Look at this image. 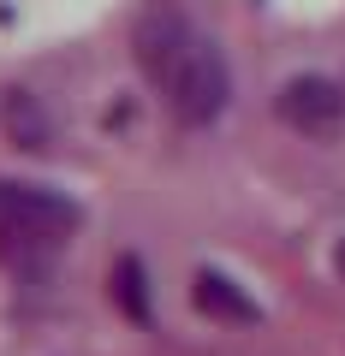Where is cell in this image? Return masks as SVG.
I'll return each instance as SVG.
<instances>
[{"mask_svg":"<svg viewBox=\"0 0 345 356\" xmlns=\"http://www.w3.org/2000/svg\"><path fill=\"white\" fill-rule=\"evenodd\" d=\"M77 226V208L42 184H0V255L6 261H36L54 255Z\"/></svg>","mask_w":345,"mask_h":356,"instance_id":"cell-2","label":"cell"},{"mask_svg":"<svg viewBox=\"0 0 345 356\" xmlns=\"http://www.w3.org/2000/svg\"><path fill=\"white\" fill-rule=\"evenodd\" d=\"M280 119L304 137H333L345 125V95L328 83V77H292L280 89Z\"/></svg>","mask_w":345,"mask_h":356,"instance_id":"cell-3","label":"cell"},{"mask_svg":"<svg viewBox=\"0 0 345 356\" xmlns=\"http://www.w3.org/2000/svg\"><path fill=\"white\" fill-rule=\"evenodd\" d=\"M191 297H197V309H203L208 321H238V327H250V321H256V303L227 280V273H215V267H203V273H197Z\"/></svg>","mask_w":345,"mask_h":356,"instance_id":"cell-4","label":"cell"},{"mask_svg":"<svg viewBox=\"0 0 345 356\" xmlns=\"http://www.w3.org/2000/svg\"><path fill=\"white\" fill-rule=\"evenodd\" d=\"M137 60H143V72L155 77L167 113L185 119V125H208V119L227 107V95H232L227 60H220L215 42L179 13H149L137 24Z\"/></svg>","mask_w":345,"mask_h":356,"instance_id":"cell-1","label":"cell"},{"mask_svg":"<svg viewBox=\"0 0 345 356\" xmlns=\"http://www.w3.org/2000/svg\"><path fill=\"white\" fill-rule=\"evenodd\" d=\"M0 113H6V131L18 137V149H42V143H48V119H42V107L30 102L24 89H13V95L0 102Z\"/></svg>","mask_w":345,"mask_h":356,"instance_id":"cell-5","label":"cell"},{"mask_svg":"<svg viewBox=\"0 0 345 356\" xmlns=\"http://www.w3.org/2000/svg\"><path fill=\"white\" fill-rule=\"evenodd\" d=\"M333 267H339V273H345V243H339V250H333Z\"/></svg>","mask_w":345,"mask_h":356,"instance_id":"cell-7","label":"cell"},{"mask_svg":"<svg viewBox=\"0 0 345 356\" xmlns=\"http://www.w3.org/2000/svg\"><path fill=\"white\" fill-rule=\"evenodd\" d=\"M114 303L125 309L131 321H149V285H143V267H137V255L114 261Z\"/></svg>","mask_w":345,"mask_h":356,"instance_id":"cell-6","label":"cell"}]
</instances>
